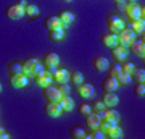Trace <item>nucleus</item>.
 <instances>
[{
    "label": "nucleus",
    "instance_id": "nucleus-42",
    "mask_svg": "<svg viewBox=\"0 0 145 139\" xmlns=\"http://www.w3.org/2000/svg\"><path fill=\"white\" fill-rule=\"evenodd\" d=\"M16 3H18L20 7H23V8H24V7H26V0H18Z\"/></svg>",
    "mask_w": 145,
    "mask_h": 139
},
{
    "label": "nucleus",
    "instance_id": "nucleus-8",
    "mask_svg": "<svg viewBox=\"0 0 145 139\" xmlns=\"http://www.w3.org/2000/svg\"><path fill=\"white\" fill-rule=\"evenodd\" d=\"M10 84L16 89H23L29 84V79H27L26 74L21 73V74H16V76H10Z\"/></svg>",
    "mask_w": 145,
    "mask_h": 139
},
{
    "label": "nucleus",
    "instance_id": "nucleus-28",
    "mask_svg": "<svg viewBox=\"0 0 145 139\" xmlns=\"http://www.w3.org/2000/svg\"><path fill=\"white\" fill-rule=\"evenodd\" d=\"M69 134H71L72 139H82V138H86V131H84V128H82V126H79V125L72 126V128L69 129Z\"/></svg>",
    "mask_w": 145,
    "mask_h": 139
},
{
    "label": "nucleus",
    "instance_id": "nucleus-19",
    "mask_svg": "<svg viewBox=\"0 0 145 139\" xmlns=\"http://www.w3.org/2000/svg\"><path fill=\"white\" fill-rule=\"evenodd\" d=\"M78 92H79V96L81 97H84V99H90L93 96V86L92 84H79V89H78Z\"/></svg>",
    "mask_w": 145,
    "mask_h": 139
},
{
    "label": "nucleus",
    "instance_id": "nucleus-10",
    "mask_svg": "<svg viewBox=\"0 0 145 139\" xmlns=\"http://www.w3.org/2000/svg\"><path fill=\"white\" fill-rule=\"evenodd\" d=\"M111 55H113V58L116 60V62H123L126 57H127V47L124 45H114L113 49H111Z\"/></svg>",
    "mask_w": 145,
    "mask_h": 139
},
{
    "label": "nucleus",
    "instance_id": "nucleus-41",
    "mask_svg": "<svg viewBox=\"0 0 145 139\" xmlns=\"http://www.w3.org/2000/svg\"><path fill=\"white\" fill-rule=\"evenodd\" d=\"M114 5H116V10L118 11H124V8H126V0H119V2H114Z\"/></svg>",
    "mask_w": 145,
    "mask_h": 139
},
{
    "label": "nucleus",
    "instance_id": "nucleus-45",
    "mask_svg": "<svg viewBox=\"0 0 145 139\" xmlns=\"http://www.w3.org/2000/svg\"><path fill=\"white\" fill-rule=\"evenodd\" d=\"M0 91H2V84H0Z\"/></svg>",
    "mask_w": 145,
    "mask_h": 139
},
{
    "label": "nucleus",
    "instance_id": "nucleus-27",
    "mask_svg": "<svg viewBox=\"0 0 145 139\" xmlns=\"http://www.w3.org/2000/svg\"><path fill=\"white\" fill-rule=\"evenodd\" d=\"M44 62H45L47 67H57L58 62H60V58H58L57 53L48 52V53H45V57H44Z\"/></svg>",
    "mask_w": 145,
    "mask_h": 139
},
{
    "label": "nucleus",
    "instance_id": "nucleus-43",
    "mask_svg": "<svg viewBox=\"0 0 145 139\" xmlns=\"http://www.w3.org/2000/svg\"><path fill=\"white\" fill-rule=\"evenodd\" d=\"M135 0H126V3H134Z\"/></svg>",
    "mask_w": 145,
    "mask_h": 139
},
{
    "label": "nucleus",
    "instance_id": "nucleus-33",
    "mask_svg": "<svg viewBox=\"0 0 145 139\" xmlns=\"http://www.w3.org/2000/svg\"><path fill=\"white\" fill-rule=\"evenodd\" d=\"M108 70H110V76L111 78H118L119 74H121V63H114V65H110L108 67Z\"/></svg>",
    "mask_w": 145,
    "mask_h": 139
},
{
    "label": "nucleus",
    "instance_id": "nucleus-24",
    "mask_svg": "<svg viewBox=\"0 0 145 139\" xmlns=\"http://www.w3.org/2000/svg\"><path fill=\"white\" fill-rule=\"evenodd\" d=\"M7 71H8V74H10V76L21 74V73H23V63H20V62H11V63H8Z\"/></svg>",
    "mask_w": 145,
    "mask_h": 139
},
{
    "label": "nucleus",
    "instance_id": "nucleus-18",
    "mask_svg": "<svg viewBox=\"0 0 145 139\" xmlns=\"http://www.w3.org/2000/svg\"><path fill=\"white\" fill-rule=\"evenodd\" d=\"M129 28L135 34H144V29H145V21L144 20H129Z\"/></svg>",
    "mask_w": 145,
    "mask_h": 139
},
{
    "label": "nucleus",
    "instance_id": "nucleus-6",
    "mask_svg": "<svg viewBox=\"0 0 145 139\" xmlns=\"http://www.w3.org/2000/svg\"><path fill=\"white\" fill-rule=\"evenodd\" d=\"M127 47H129L131 53H134L135 57L144 58V55H145V44H144V41H137V39H134Z\"/></svg>",
    "mask_w": 145,
    "mask_h": 139
},
{
    "label": "nucleus",
    "instance_id": "nucleus-22",
    "mask_svg": "<svg viewBox=\"0 0 145 139\" xmlns=\"http://www.w3.org/2000/svg\"><path fill=\"white\" fill-rule=\"evenodd\" d=\"M57 16H58V20L61 21V24H63V26H69L72 21H74V15H72L71 11H68V10L60 11Z\"/></svg>",
    "mask_w": 145,
    "mask_h": 139
},
{
    "label": "nucleus",
    "instance_id": "nucleus-39",
    "mask_svg": "<svg viewBox=\"0 0 145 139\" xmlns=\"http://www.w3.org/2000/svg\"><path fill=\"white\" fill-rule=\"evenodd\" d=\"M105 110V103L102 102V100H99V102H95L92 105V112H95V113H99V112H103Z\"/></svg>",
    "mask_w": 145,
    "mask_h": 139
},
{
    "label": "nucleus",
    "instance_id": "nucleus-20",
    "mask_svg": "<svg viewBox=\"0 0 145 139\" xmlns=\"http://www.w3.org/2000/svg\"><path fill=\"white\" fill-rule=\"evenodd\" d=\"M44 26L47 29H57V28H63L61 21L58 20V16H47L44 21Z\"/></svg>",
    "mask_w": 145,
    "mask_h": 139
},
{
    "label": "nucleus",
    "instance_id": "nucleus-13",
    "mask_svg": "<svg viewBox=\"0 0 145 139\" xmlns=\"http://www.w3.org/2000/svg\"><path fill=\"white\" fill-rule=\"evenodd\" d=\"M52 79H53V74L48 73V71H44V73H40V74L36 76V82L40 86V88H45V86H48V84H52Z\"/></svg>",
    "mask_w": 145,
    "mask_h": 139
},
{
    "label": "nucleus",
    "instance_id": "nucleus-38",
    "mask_svg": "<svg viewBox=\"0 0 145 139\" xmlns=\"http://www.w3.org/2000/svg\"><path fill=\"white\" fill-rule=\"evenodd\" d=\"M92 112V108H90V105L89 103H82L81 107H79V113L82 115V117H86V115H89Z\"/></svg>",
    "mask_w": 145,
    "mask_h": 139
},
{
    "label": "nucleus",
    "instance_id": "nucleus-21",
    "mask_svg": "<svg viewBox=\"0 0 145 139\" xmlns=\"http://www.w3.org/2000/svg\"><path fill=\"white\" fill-rule=\"evenodd\" d=\"M53 79L57 82H60V84H61V82H68L69 81V73H68V70H65V68H60V70L57 68V71L53 73Z\"/></svg>",
    "mask_w": 145,
    "mask_h": 139
},
{
    "label": "nucleus",
    "instance_id": "nucleus-16",
    "mask_svg": "<svg viewBox=\"0 0 145 139\" xmlns=\"http://www.w3.org/2000/svg\"><path fill=\"white\" fill-rule=\"evenodd\" d=\"M102 102L105 103V107H114V105H118L119 99L114 92H105L102 97Z\"/></svg>",
    "mask_w": 145,
    "mask_h": 139
},
{
    "label": "nucleus",
    "instance_id": "nucleus-15",
    "mask_svg": "<svg viewBox=\"0 0 145 139\" xmlns=\"http://www.w3.org/2000/svg\"><path fill=\"white\" fill-rule=\"evenodd\" d=\"M84 118H86V125H87V128H90V129L99 128V125H100V117L95 113V112H90V113L86 115Z\"/></svg>",
    "mask_w": 145,
    "mask_h": 139
},
{
    "label": "nucleus",
    "instance_id": "nucleus-11",
    "mask_svg": "<svg viewBox=\"0 0 145 139\" xmlns=\"http://www.w3.org/2000/svg\"><path fill=\"white\" fill-rule=\"evenodd\" d=\"M108 67H110V63H108V58H106V57L99 55V57L93 58V68H95L99 73L106 71V70H108Z\"/></svg>",
    "mask_w": 145,
    "mask_h": 139
},
{
    "label": "nucleus",
    "instance_id": "nucleus-31",
    "mask_svg": "<svg viewBox=\"0 0 145 139\" xmlns=\"http://www.w3.org/2000/svg\"><path fill=\"white\" fill-rule=\"evenodd\" d=\"M69 79H71V82L74 84V86H79V84H82L84 76H82L81 71H74L72 74H69Z\"/></svg>",
    "mask_w": 145,
    "mask_h": 139
},
{
    "label": "nucleus",
    "instance_id": "nucleus-7",
    "mask_svg": "<svg viewBox=\"0 0 145 139\" xmlns=\"http://www.w3.org/2000/svg\"><path fill=\"white\" fill-rule=\"evenodd\" d=\"M5 13H7V16H8L10 20H20V18L24 16V8L20 7L18 3H13V5H10L8 8H7Z\"/></svg>",
    "mask_w": 145,
    "mask_h": 139
},
{
    "label": "nucleus",
    "instance_id": "nucleus-29",
    "mask_svg": "<svg viewBox=\"0 0 145 139\" xmlns=\"http://www.w3.org/2000/svg\"><path fill=\"white\" fill-rule=\"evenodd\" d=\"M105 136H108V138H111V139H119V138H123V129L116 125V126H113V128H110L108 133L105 134Z\"/></svg>",
    "mask_w": 145,
    "mask_h": 139
},
{
    "label": "nucleus",
    "instance_id": "nucleus-4",
    "mask_svg": "<svg viewBox=\"0 0 145 139\" xmlns=\"http://www.w3.org/2000/svg\"><path fill=\"white\" fill-rule=\"evenodd\" d=\"M116 37H118V44H119V45L127 47L131 42L135 39V32L132 31L131 28H123V29L116 34Z\"/></svg>",
    "mask_w": 145,
    "mask_h": 139
},
{
    "label": "nucleus",
    "instance_id": "nucleus-40",
    "mask_svg": "<svg viewBox=\"0 0 145 139\" xmlns=\"http://www.w3.org/2000/svg\"><path fill=\"white\" fill-rule=\"evenodd\" d=\"M58 91L61 92V96H66V94H69L71 89H69V86H68V82H61V84H60V88H58Z\"/></svg>",
    "mask_w": 145,
    "mask_h": 139
},
{
    "label": "nucleus",
    "instance_id": "nucleus-34",
    "mask_svg": "<svg viewBox=\"0 0 145 139\" xmlns=\"http://www.w3.org/2000/svg\"><path fill=\"white\" fill-rule=\"evenodd\" d=\"M102 118H108V120H118L119 118V113L113 108H110V110H103V113H102Z\"/></svg>",
    "mask_w": 145,
    "mask_h": 139
},
{
    "label": "nucleus",
    "instance_id": "nucleus-32",
    "mask_svg": "<svg viewBox=\"0 0 145 139\" xmlns=\"http://www.w3.org/2000/svg\"><path fill=\"white\" fill-rule=\"evenodd\" d=\"M103 136H105V133L102 131V129H99V128L90 129V133L86 134V138H89V139H103Z\"/></svg>",
    "mask_w": 145,
    "mask_h": 139
},
{
    "label": "nucleus",
    "instance_id": "nucleus-1",
    "mask_svg": "<svg viewBox=\"0 0 145 139\" xmlns=\"http://www.w3.org/2000/svg\"><path fill=\"white\" fill-rule=\"evenodd\" d=\"M45 70H44V67H42L40 63H39V60H36V58H27V60H24L23 62V74H26L27 78H36L37 74H40V73H44Z\"/></svg>",
    "mask_w": 145,
    "mask_h": 139
},
{
    "label": "nucleus",
    "instance_id": "nucleus-23",
    "mask_svg": "<svg viewBox=\"0 0 145 139\" xmlns=\"http://www.w3.org/2000/svg\"><path fill=\"white\" fill-rule=\"evenodd\" d=\"M102 44L108 49H113L114 45H118V37H116V34H111V32L105 34V36H102Z\"/></svg>",
    "mask_w": 145,
    "mask_h": 139
},
{
    "label": "nucleus",
    "instance_id": "nucleus-14",
    "mask_svg": "<svg viewBox=\"0 0 145 139\" xmlns=\"http://www.w3.org/2000/svg\"><path fill=\"white\" fill-rule=\"evenodd\" d=\"M48 39L52 42H63L65 41V31L63 28H57V29H48Z\"/></svg>",
    "mask_w": 145,
    "mask_h": 139
},
{
    "label": "nucleus",
    "instance_id": "nucleus-30",
    "mask_svg": "<svg viewBox=\"0 0 145 139\" xmlns=\"http://www.w3.org/2000/svg\"><path fill=\"white\" fill-rule=\"evenodd\" d=\"M24 15L26 16H37L39 15V7L34 5V3H26V7H24Z\"/></svg>",
    "mask_w": 145,
    "mask_h": 139
},
{
    "label": "nucleus",
    "instance_id": "nucleus-35",
    "mask_svg": "<svg viewBox=\"0 0 145 139\" xmlns=\"http://www.w3.org/2000/svg\"><path fill=\"white\" fill-rule=\"evenodd\" d=\"M134 68H135V67H134V63H131V62L121 63V71H123V73H126V74H131Z\"/></svg>",
    "mask_w": 145,
    "mask_h": 139
},
{
    "label": "nucleus",
    "instance_id": "nucleus-12",
    "mask_svg": "<svg viewBox=\"0 0 145 139\" xmlns=\"http://www.w3.org/2000/svg\"><path fill=\"white\" fill-rule=\"evenodd\" d=\"M118 86H119L118 79H116V78H111V76L105 78L103 82H102V88H103L105 92H114V91L118 89Z\"/></svg>",
    "mask_w": 145,
    "mask_h": 139
},
{
    "label": "nucleus",
    "instance_id": "nucleus-9",
    "mask_svg": "<svg viewBox=\"0 0 145 139\" xmlns=\"http://www.w3.org/2000/svg\"><path fill=\"white\" fill-rule=\"evenodd\" d=\"M45 113L48 117H52V118H58L63 113V110H61V107H60L58 102H48L45 105Z\"/></svg>",
    "mask_w": 145,
    "mask_h": 139
},
{
    "label": "nucleus",
    "instance_id": "nucleus-46",
    "mask_svg": "<svg viewBox=\"0 0 145 139\" xmlns=\"http://www.w3.org/2000/svg\"><path fill=\"white\" fill-rule=\"evenodd\" d=\"M114 2H119V0H114Z\"/></svg>",
    "mask_w": 145,
    "mask_h": 139
},
{
    "label": "nucleus",
    "instance_id": "nucleus-26",
    "mask_svg": "<svg viewBox=\"0 0 145 139\" xmlns=\"http://www.w3.org/2000/svg\"><path fill=\"white\" fill-rule=\"evenodd\" d=\"M131 81L144 82L145 81V70L144 68H134L132 73H131Z\"/></svg>",
    "mask_w": 145,
    "mask_h": 139
},
{
    "label": "nucleus",
    "instance_id": "nucleus-37",
    "mask_svg": "<svg viewBox=\"0 0 145 139\" xmlns=\"http://www.w3.org/2000/svg\"><path fill=\"white\" fill-rule=\"evenodd\" d=\"M134 92H135V96L144 97V96H145V84H144V82H137V86H135Z\"/></svg>",
    "mask_w": 145,
    "mask_h": 139
},
{
    "label": "nucleus",
    "instance_id": "nucleus-17",
    "mask_svg": "<svg viewBox=\"0 0 145 139\" xmlns=\"http://www.w3.org/2000/svg\"><path fill=\"white\" fill-rule=\"evenodd\" d=\"M58 103H60V107H61L63 112H71L72 108H74V102H72V99L68 94L66 96H61L60 100H58Z\"/></svg>",
    "mask_w": 145,
    "mask_h": 139
},
{
    "label": "nucleus",
    "instance_id": "nucleus-44",
    "mask_svg": "<svg viewBox=\"0 0 145 139\" xmlns=\"http://www.w3.org/2000/svg\"><path fill=\"white\" fill-rule=\"evenodd\" d=\"M61 2H71V0H61Z\"/></svg>",
    "mask_w": 145,
    "mask_h": 139
},
{
    "label": "nucleus",
    "instance_id": "nucleus-36",
    "mask_svg": "<svg viewBox=\"0 0 145 139\" xmlns=\"http://www.w3.org/2000/svg\"><path fill=\"white\" fill-rule=\"evenodd\" d=\"M116 79H118V82H119V84H123V86H127V84L131 82V74L121 73V74H119V76L116 78Z\"/></svg>",
    "mask_w": 145,
    "mask_h": 139
},
{
    "label": "nucleus",
    "instance_id": "nucleus-5",
    "mask_svg": "<svg viewBox=\"0 0 145 139\" xmlns=\"http://www.w3.org/2000/svg\"><path fill=\"white\" fill-rule=\"evenodd\" d=\"M44 97L47 99V102H58L61 97V92L58 91V88H53L52 84H48L44 88Z\"/></svg>",
    "mask_w": 145,
    "mask_h": 139
},
{
    "label": "nucleus",
    "instance_id": "nucleus-2",
    "mask_svg": "<svg viewBox=\"0 0 145 139\" xmlns=\"http://www.w3.org/2000/svg\"><path fill=\"white\" fill-rule=\"evenodd\" d=\"M106 24H108V29H110V32H111V34H118L123 28H126L124 20H123V16L119 15L118 11L110 13L108 18H106Z\"/></svg>",
    "mask_w": 145,
    "mask_h": 139
},
{
    "label": "nucleus",
    "instance_id": "nucleus-3",
    "mask_svg": "<svg viewBox=\"0 0 145 139\" xmlns=\"http://www.w3.org/2000/svg\"><path fill=\"white\" fill-rule=\"evenodd\" d=\"M144 11H145V8L142 7L140 8L137 3H127L126 5V8H124V13H126V16L129 18V20H144Z\"/></svg>",
    "mask_w": 145,
    "mask_h": 139
},
{
    "label": "nucleus",
    "instance_id": "nucleus-25",
    "mask_svg": "<svg viewBox=\"0 0 145 139\" xmlns=\"http://www.w3.org/2000/svg\"><path fill=\"white\" fill-rule=\"evenodd\" d=\"M118 125V120H108V118H102L100 120V125H99V129H102L105 134L108 133L110 128H113Z\"/></svg>",
    "mask_w": 145,
    "mask_h": 139
}]
</instances>
